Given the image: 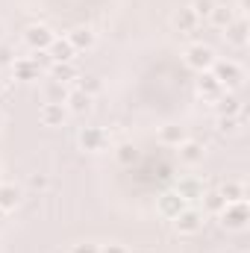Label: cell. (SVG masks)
I'll use <instances>...</instances> for the list:
<instances>
[{"label": "cell", "mask_w": 250, "mask_h": 253, "mask_svg": "<svg viewBox=\"0 0 250 253\" xmlns=\"http://www.w3.org/2000/svg\"><path fill=\"white\" fill-rule=\"evenodd\" d=\"M177 191L186 197V203H188V200H197V197H203V194H206L203 183H200V180H194V177H186V180H180Z\"/></svg>", "instance_id": "obj_22"}, {"label": "cell", "mask_w": 250, "mask_h": 253, "mask_svg": "<svg viewBox=\"0 0 250 253\" xmlns=\"http://www.w3.org/2000/svg\"><path fill=\"white\" fill-rule=\"evenodd\" d=\"M100 253H126L124 245H100Z\"/></svg>", "instance_id": "obj_33"}, {"label": "cell", "mask_w": 250, "mask_h": 253, "mask_svg": "<svg viewBox=\"0 0 250 253\" xmlns=\"http://www.w3.org/2000/svg\"><path fill=\"white\" fill-rule=\"evenodd\" d=\"M218 194H221L227 203H248V186H245L242 180H227V183L218 189Z\"/></svg>", "instance_id": "obj_14"}, {"label": "cell", "mask_w": 250, "mask_h": 253, "mask_svg": "<svg viewBox=\"0 0 250 253\" xmlns=\"http://www.w3.org/2000/svg\"><path fill=\"white\" fill-rule=\"evenodd\" d=\"M177 153H180V162H183V165L194 168V165H200V162H203L206 147H203L200 141H194V138H186V141H180V144H177Z\"/></svg>", "instance_id": "obj_8"}, {"label": "cell", "mask_w": 250, "mask_h": 253, "mask_svg": "<svg viewBox=\"0 0 250 253\" xmlns=\"http://www.w3.org/2000/svg\"><path fill=\"white\" fill-rule=\"evenodd\" d=\"M21 206V189L15 183H0V212H15Z\"/></svg>", "instance_id": "obj_15"}, {"label": "cell", "mask_w": 250, "mask_h": 253, "mask_svg": "<svg viewBox=\"0 0 250 253\" xmlns=\"http://www.w3.org/2000/svg\"><path fill=\"white\" fill-rule=\"evenodd\" d=\"M65 39L71 42V47H74V50H91V47H94V42H97V36H94V30H91V27H74Z\"/></svg>", "instance_id": "obj_12"}, {"label": "cell", "mask_w": 250, "mask_h": 253, "mask_svg": "<svg viewBox=\"0 0 250 253\" xmlns=\"http://www.w3.org/2000/svg\"><path fill=\"white\" fill-rule=\"evenodd\" d=\"M115 162H118V165H124V168L135 165V162H138V147H135V144H129V141L118 144V147H115Z\"/></svg>", "instance_id": "obj_23"}, {"label": "cell", "mask_w": 250, "mask_h": 253, "mask_svg": "<svg viewBox=\"0 0 250 253\" xmlns=\"http://www.w3.org/2000/svg\"><path fill=\"white\" fill-rule=\"evenodd\" d=\"M171 21H174V27H177L180 33H194V30H197V24H200V18L191 12V6H188V9H180V12H174V18H171Z\"/></svg>", "instance_id": "obj_18"}, {"label": "cell", "mask_w": 250, "mask_h": 253, "mask_svg": "<svg viewBox=\"0 0 250 253\" xmlns=\"http://www.w3.org/2000/svg\"><path fill=\"white\" fill-rule=\"evenodd\" d=\"M209 21H212L218 30H227V27L236 21V15H233V9H227V6H218V3H215V9L209 12Z\"/></svg>", "instance_id": "obj_24"}, {"label": "cell", "mask_w": 250, "mask_h": 253, "mask_svg": "<svg viewBox=\"0 0 250 253\" xmlns=\"http://www.w3.org/2000/svg\"><path fill=\"white\" fill-rule=\"evenodd\" d=\"M65 115H68V109H65V103H42V109H39V121L44 126H62L65 124Z\"/></svg>", "instance_id": "obj_9"}, {"label": "cell", "mask_w": 250, "mask_h": 253, "mask_svg": "<svg viewBox=\"0 0 250 253\" xmlns=\"http://www.w3.org/2000/svg\"><path fill=\"white\" fill-rule=\"evenodd\" d=\"M239 126H242L239 115H218V132L221 135H233V132H239Z\"/></svg>", "instance_id": "obj_26"}, {"label": "cell", "mask_w": 250, "mask_h": 253, "mask_svg": "<svg viewBox=\"0 0 250 253\" xmlns=\"http://www.w3.org/2000/svg\"><path fill=\"white\" fill-rule=\"evenodd\" d=\"M227 42L236 44V47H245L248 44V24H245V18H239V21H233L227 27Z\"/></svg>", "instance_id": "obj_21"}, {"label": "cell", "mask_w": 250, "mask_h": 253, "mask_svg": "<svg viewBox=\"0 0 250 253\" xmlns=\"http://www.w3.org/2000/svg\"><path fill=\"white\" fill-rule=\"evenodd\" d=\"M18 56H12V47H0V65H12Z\"/></svg>", "instance_id": "obj_32"}, {"label": "cell", "mask_w": 250, "mask_h": 253, "mask_svg": "<svg viewBox=\"0 0 250 253\" xmlns=\"http://www.w3.org/2000/svg\"><path fill=\"white\" fill-rule=\"evenodd\" d=\"M0 94H3V80H0Z\"/></svg>", "instance_id": "obj_34"}, {"label": "cell", "mask_w": 250, "mask_h": 253, "mask_svg": "<svg viewBox=\"0 0 250 253\" xmlns=\"http://www.w3.org/2000/svg\"><path fill=\"white\" fill-rule=\"evenodd\" d=\"M159 141L165 144V147H177L180 141H186V129L180 124H165L159 126Z\"/></svg>", "instance_id": "obj_17"}, {"label": "cell", "mask_w": 250, "mask_h": 253, "mask_svg": "<svg viewBox=\"0 0 250 253\" xmlns=\"http://www.w3.org/2000/svg\"><path fill=\"white\" fill-rule=\"evenodd\" d=\"M50 71H53V80H56V83H74V80L80 77L77 68H74L71 62H53Z\"/></svg>", "instance_id": "obj_25"}, {"label": "cell", "mask_w": 250, "mask_h": 253, "mask_svg": "<svg viewBox=\"0 0 250 253\" xmlns=\"http://www.w3.org/2000/svg\"><path fill=\"white\" fill-rule=\"evenodd\" d=\"M0 126H3V112H0Z\"/></svg>", "instance_id": "obj_36"}, {"label": "cell", "mask_w": 250, "mask_h": 253, "mask_svg": "<svg viewBox=\"0 0 250 253\" xmlns=\"http://www.w3.org/2000/svg\"><path fill=\"white\" fill-rule=\"evenodd\" d=\"M74 83H77V88H80L83 94H88V97H97V94L103 91V83H100V77H94V74H80Z\"/></svg>", "instance_id": "obj_19"}, {"label": "cell", "mask_w": 250, "mask_h": 253, "mask_svg": "<svg viewBox=\"0 0 250 253\" xmlns=\"http://www.w3.org/2000/svg\"><path fill=\"white\" fill-rule=\"evenodd\" d=\"M224 206H227V200H224L218 191H212V194H203V209H206V212H215V215H218Z\"/></svg>", "instance_id": "obj_27"}, {"label": "cell", "mask_w": 250, "mask_h": 253, "mask_svg": "<svg viewBox=\"0 0 250 253\" xmlns=\"http://www.w3.org/2000/svg\"><path fill=\"white\" fill-rule=\"evenodd\" d=\"M47 186H50V180H47L44 174H33V177H30V189H36V191H44Z\"/></svg>", "instance_id": "obj_30"}, {"label": "cell", "mask_w": 250, "mask_h": 253, "mask_svg": "<svg viewBox=\"0 0 250 253\" xmlns=\"http://www.w3.org/2000/svg\"><path fill=\"white\" fill-rule=\"evenodd\" d=\"M0 39H3V24H0Z\"/></svg>", "instance_id": "obj_35"}, {"label": "cell", "mask_w": 250, "mask_h": 253, "mask_svg": "<svg viewBox=\"0 0 250 253\" xmlns=\"http://www.w3.org/2000/svg\"><path fill=\"white\" fill-rule=\"evenodd\" d=\"M188 203H186V197L180 194V191L174 189V191H165L162 197H159V215H165V218H174L177 212H183Z\"/></svg>", "instance_id": "obj_10"}, {"label": "cell", "mask_w": 250, "mask_h": 253, "mask_svg": "<svg viewBox=\"0 0 250 253\" xmlns=\"http://www.w3.org/2000/svg\"><path fill=\"white\" fill-rule=\"evenodd\" d=\"M65 97H68V88H65V83H50L47 85V100L50 103H65Z\"/></svg>", "instance_id": "obj_28"}, {"label": "cell", "mask_w": 250, "mask_h": 253, "mask_svg": "<svg viewBox=\"0 0 250 253\" xmlns=\"http://www.w3.org/2000/svg\"><path fill=\"white\" fill-rule=\"evenodd\" d=\"M71 253H100V245H91V242H80V245H74Z\"/></svg>", "instance_id": "obj_31"}, {"label": "cell", "mask_w": 250, "mask_h": 253, "mask_svg": "<svg viewBox=\"0 0 250 253\" xmlns=\"http://www.w3.org/2000/svg\"><path fill=\"white\" fill-rule=\"evenodd\" d=\"M77 141H80L83 150H88V153H100V150H106L109 135H106L103 126H83L80 135H77Z\"/></svg>", "instance_id": "obj_5"}, {"label": "cell", "mask_w": 250, "mask_h": 253, "mask_svg": "<svg viewBox=\"0 0 250 253\" xmlns=\"http://www.w3.org/2000/svg\"><path fill=\"white\" fill-rule=\"evenodd\" d=\"M212 77L224 85V91H239L245 83V68L233 59H215L212 65Z\"/></svg>", "instance_id": "obj_1"}, {"label": "cell", "mask_w": 250, "mask_h": 253, "mask_svg": "<svg viewBox=\"0 0 250 253\" xmlns=\"http://www.w3.org/2000/svg\"><path fill=\"white\" fill-rule=\"evenodd\" d=\"M53 39H56V33L47 24H33L24 30V42L30 44V50H47L53 44Z\"/></svg>", "instance_id": "obj_6"}, {"label": "cell", "mask_w": 250, "mask_h": 253, "mask_svg": "<svg viewBox=\"0 0 250 253\" xmlns=\"http://www.w3.org/2000/svg\"><path fill=\"white\" fill-rule=\"evenodd\" d=\"M215 50L209 47V44H188L186 53H183V62L191 68V71H197V74H203V71H212V65H215Z\"/></svg>", "instance_id": "obj_2"}, {"label": "cell", "mask_w": 250, "mask_h": 253, "mask_svg": "<svg viewBox=\"0 0 250 253\" xmlns=\"http://www.w3.org/2000/svg\"><path fill=\"white\" fill-rule=\"evenodd\" d=\"M171 221H174V230H177L180 236H197V233L203 230V224H206V212H200V209H194V206H186V209L177 212Z\"/></svg>", "instance_id": "obj_3"}, {"label": "cell", "mask_w": 250, "mask_h": 253, "mask_svg": "<svg viewBox=\"0 0 250 253\" xmlns=\"http://www.w3.org/2000/svg\"><path fill=\"white\" fill-rule=\"evenodd\" d=\"M91 103H94V97L83 94L80 88H71L68 97H65V109L74 112V115H85V112H91Z\"/></svg>", "instance_id": "obj_13"}, {"label": "cell", "mask_w": 250, "mask_h": 253, "mask_svg": "<svg viewBox=\"0 0 250 253\" xmlns=\"http://www.w3.org/2000/svg\"><path fill=\"white\" fill-rule=\"evenodd\" d=\"M215 103H218V115H239L242 112V100L236 91H224Z\"/></svg>", "instance_id": "obj_20"}, {"label": "cell", "mask_w": 250, "mask_h": 253, "mask_svg": "<svg viewBox=\"0 0 250 253\" xmlns=\"http://www.w3.org/2000/svg\"><path fill=\"white\" fill-rule=\"evenodd\" d=\"M74 53H77V50L71 47V42H68V39H59V36H56V39H53V44L47 47V56H50L53 62H71V59H74Z\"/></svg>", "instance_id": "obj_16"}, {"label": "cell", "mask_w": 250, "mask_h": 253, "mask_svg": "<svg viewBox=\"0 0 250 253\" xmlns=\"http://www.w3.org/2000/svg\"><path fill=\"white\" fill-rule=\"evenodd\" d=\"M194 91H197V97L200 100H218L221 94H224V85L212 77V71H203L200 77H197V83H194Z\"/></svg>", "instance_id": "obj_7"}, {"label": "cell", "mask_w": 250, "mask_h": 253, "mask_svg": "<svg viewBox=\"0 0 250 253\" xmlns=\"http://www.w3.org/2000/svg\"><path fill=\"white\" fill-rule=\"evenodd\" d=\"M9 68H12L15 80H21V83H33V80H39V77H42V68L33 62L30 56H21V59H15Z\"/></svg>", "instance_id": "obj_11"}, {"label": "cell", "mask_w": 250, "mask_h": 253, "mask_svg": "<svg viewBox=\"0 0 250 253\" xmlns=\"http://www.w3.org/2000/svg\"><path fill=\"white\" fill-rule=\"evenodd\" d=\"M212 9H215V0H194V3H191V12H194L197 18H209Z\"/></svg>", "instance_id": "obj_29"}, {"label": "cell", "mask_w": 250, "mask_h": 253, "mask_svg": "<svg viewBox=\"0 0 250 253\" xmlns=\"http://www.w3.org/2000/svg\"><path fill=\"white\" fill-rule=\"evenodd\" d=\"M218 221L224 230H233V233H242L250 221V212H248V203H227L221 212H218Z\"/></svg>", "instance_id": "obj_4"}]
</instances>
